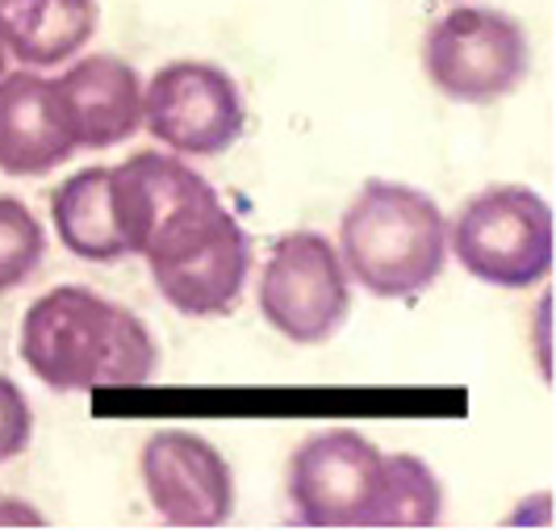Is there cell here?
<instances>
[{
  "instance_id": "4fadbf2b",
  "label": "cell",
  "mask_w": 556,
  "mask_h": 531,
  "mask_svg": "<svg viewBox=\"0 0 556 531\" xmlns=\"http://www.w3.org/2000/svg\"><path fill=\"white\" fill-rule=\"evenodd\" d=\"M0 34L26 67H59L97 34V0H0Z\"/></svg>"
},
{
  "instance_id": "8fae6325",
  "label": "cell",
  "mask_w": 556,
  "mask_h": 531,
  "mask_svg": "<svg viewBox=\"0 0 556 531\" xmlns=\"http://www.w3.org/2000/svg\"><path fill=\"white\" fill-rule=\"evenodd\" d=\"M76 151L80 147L67 135L51 80L34 72L0 76V172L47 176Z\"/></svg>"
},
{
  "instance_id": "9a60e30c",
  "label": "cell",
  "mask_w": 556,
  "mask_h": 531,
  "mask_svg": "<svg viewBox=\"0 0 556 531\" xmlns=\"http://www.w3.org/2000/svg\"><path fill=\"white\" fill-rule=\"evenodd\" d=\"M47 255V230L26 201L0 193V293L26 285Z\"/></svg>"
},
{
  "instance_id": "52a82bcc",
  "label": "cell",
  "mask_w": 556,
  "mask_h": 531,
  "mask_svg": "<svg viewBox=\"0 0 556 531\" xmlns=\"http://www.w3.org/2000/svg\"><path fill=\"white\" fill-rule=\"evenodd\" d=\"M260 309L268 327L298 347L334 339L352 314V277L331 239L314 230L277 239L260 277Z\"/></svg>"
},
{
  "instance_id": "7a4b0ae2",
  "label": "cell",
  "mask_w": 556,
  "mask_h": 531,
  "mask_svg": "<svg viewBox=\"0 0 556 531\" xmlns=\"http://www.w3.org/2000/svg\"><path fill=\"white\" fill-rule=\"evenodd\" d=\"M22 361L55 393L139 390L155 381L160 347L139 314L92 289L59 285L22 318Z\"/></svg>"
},
{
  "instance_id": "2e32d148",
  "label": "cell",
  "mask_w": 556,
  "mask_h": 531,
  "mask_svg": "<svg viewBox=\"0 0 556 531\" xmlns=\"http://www.w3.org/2000/svg\"><path fill=\"white\" fill-rule=\"evenodd\" d=\"M34 435V415H29L26 393L17 390L13 377H0V465L22 456Z\"/></svg>"
},
{
  "instance_id": "e0dca14e",
  "label": "cell",
  "mask_w": 556,
  "mask_h": 531,
  "mask_svg": "<svg viewBox=\"0 0 556 531\" xmlns=\"http://www.w3.org/2000/svg\"><path fill=\"white\" fill-rule=\"evenodd\" d=\"M4 63H9V47H4V34H0V76H4Z\"/></svg>"
},
{
  "instance_id": "7c38bea8",
  "label": "cell",
  "mask_w": 556,
  "mask_h": 531,
  "mask_svg": "<svg viewBox=\"0 0 556 531\" xmlns=\"http://www.w3.org/2000/svg\"><path fill=\"white\" fill-rule=\"evenodd\" d=\"M164 302L189 318H210V314H230L239 306L251 277V239L243 226L230 223L201 252H193L180 264H167L151 273Z\"/></svg>"
},
{
  "instance_id": "5b68a950",
  "label": "cell",
  "mask_w": 556,
  "mask_h": 531,
  "mask_svg": "<svg viewBox=\"0 0 556 531\" xmlns=\"http://www.w3.org/2000/svg\"><path fill=\"white\" fill-rule=\"evenodd\" d=\"M447 243L469 277L498 289H531L553 273V205L528 185H494L465 201Z\"/></svg>"
},
{
  "instance_id": "ba28073f",
  "label": "cell",
  "mask_w": 556,
  "mask_h": 531,
  "mask_svg": "<svg viewBox=\"0 0 556 531\" xmlns=\"http://www.w3.org/2000/svg\"><path fill=\"white\" fill-rule=\"evenodd\" d=\"M142 126L180 155H223L243 139L248 105L218 63L176 59L142 88Z\"/></svg>"
},
{
  "instance_id": "30bf717a",
  "label": "cell",
  "mask_w": 556,
  "mask_h": 531,
  "mask_svg": "<svg viewBox=\"0 0 556 531\" xmlns=\"http://www.w3.org/2000/svg\"><path fill=\"white\" fill-rule=\"evenodd\" d=\"M55 85L59 113L76 147L105 151L130 139L142 126V85L139 72L117 55H88L72 63Z\"/></svg>"
},
{
  "instance_id": "5bb4252c",
  "label": "cell",
  "mask_w": 556,
  "mask_h": 531,
  "mask_svg": "<svg viewBox=\"0 0 556 531\" xmlns=\"http://www.w3.org/2000/svg\"><path fill=\"white\" fill-rule=\"evenodd\" d=\"M51 223L59 243L80 260L92 264L126 260L110 205V168H84L67 176L51 197Z\"/></svg>"
},
{
  "instance_id": "9c48e42d",
  "label": "cell",
  "mask_w": 556,
  "mask_h": 531,
  "mask_svg": "<svg viewBox=\"0 0 556 531\" xmlns=\"http://www.w3.org/2000/svg\"><path fill=\"white\" fill-rule=\"evenodd\" d=\"M142 490L172 528H223L235 515V477L210 440L193 431H155L139 456Z\"/></svg>"
},
{
  "instance_id": "3957f363",
  "label": "cell",
  "mask_w": 556,
  "mask_h": 531,
  "mask_svg": "<svg viewBox=\"0 0 556 531\" xmlns=\"http://www.w3.org/2000/svg\"><path fill=\"white\" fill-rule=\"evenodd\" d=\"M339 260L372 298H418L447 264L444 210L397 180H368L339 223Z\"/></svg>"
},
{
  "instance_id": "277c9868",
  "label": "cell",
  "mask_w": 556,
  "mask_h": 531,
  "mask_svg": "<svg viewBox=\"0 0 556 531\" xmlns=\"http://www.w3.org/2000/svg\"><path fill=\"white\" fill-rule=\"evenodd\" d=\"M110 205L126 255H142L151 273L189 260L235 223L214 185L164 151H139L110 168Z\"/></svg>"
},
{
  "instance_id": "6da1fadb",
  "label": "cell",
  "mask_w": 556,
  "mask_h": 531,
  "mask_svg": "<svg viewBox=\"0 0 556 531\" xmlns=\"http://www.w3.org/2000/svg\"><path fill=\"white\" fill-rule=\"evenodd\" d=\"M289 503L302 528H435L444 490L427 460L334 427L293 452Z\"/></svg>"
},
{
  "instance_id": "8992f818",
  "label": "cell",
  "mask_w": 556,
  "mask_h": 531,
  "mask_svg": "<svg viewBox=\"0 0 556 531\" xmlns=\"http://www.w3.org/2000/svg\"><path fill=\"white\" fill-rule=\"evenodd\" d=\"M523 26L485 4H460L427 29L422 67L431 85L460 105H490L523 85L528 76Z\"/></svg>"
}]
</instances>
